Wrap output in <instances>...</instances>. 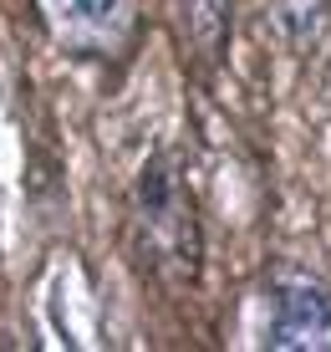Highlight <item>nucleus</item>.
Returning <instances> with one entry per match:
<instances>
[{
	"instance_id": "f257e3e1",
	"label": "nucleus",
	"mask_w": 331,
	"mask_h": 352,
	"mask_svg": "<svg viewBox=\"0 0 331 352\" xmlns=\"http://www.w3.org/2000/svg\"><path fill=\"white\" fill-rule=\"evenodd\" d=\"M122 250L133 271L168 296L204 281V220L179 148H153L138 164L122 214Z\"/></svg>"
},
{
	"instance_id": "7ed1b4c3",
	"label": "nucleus",
	"mask_w": 331,
	"mask_h": 352,
	"mask_svg": "<svg viewBox=\"0 0 331 352\" xmlns=\"http://www.w3.org/2000/svg\"><path fill=\"white\" fill-rule=\"evenodd\" d=\"M46 36L67 56L82 62H107L122 56L138 26V0H31Z\"/></svg>"
},
{
	"instance_id": "20e7f679",
	"label": "nucleus",
	"mask_w": 331,
	"mask_h": 352,
	"mask_svg": "<svg viewBox=\"0 0 331 352\" xmlns=\"http://www.w3.org/2000/svg\"><path fill=\"white\" fill-rule=\"evenodd\" d=\"M235 16H240V0H174L179 41L204 72H214L225 62L229 36H235Z\"/></svg>"
},
{
	"instance_id": "39448f33",
	"label": "nucleus",
	"mask_w": 331,
	"mask_h": 352,
	"mask_svg": "<svg viewBox=\"0 0 331 352\" xmlns=\"http://www.w3.org/2000/svg\"><path fill=\"white\" fill-rule=\"evenodd\" d=\"M265 21L290 52H306L316 46V36L326 31L331 21V0H265Z\"/></svg>"
},
{
	"instance_id": "f03ea898",
	"label": "nucleus",
	"mask_w": 331,
	"mask_h": 352,
	"mask_svg": "<svg viewBox=\"0 0 331 352\" xmlns=\"http://www.w3.org/2000/svg\"><path fill=\"white\" fill-rule=\"evenodd\" d=\"M260 347L331 352V281L306 261H271L260 276Z\"/></svg>"
}]
</instances>
